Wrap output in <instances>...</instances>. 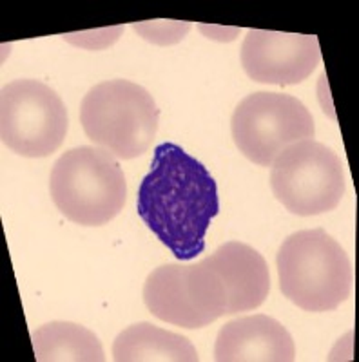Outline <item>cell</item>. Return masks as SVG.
Instances as JSON below:
<instances>
[{"label":"cell","instance_id":"6da1fadb","mask_svg":"<svg viewBox=\"0 0 359 362\" xmlns=\"http://www.w3.org/2000/svg\"><path fill=\"white\" fill-rule=\"evenodd\" d=\"M137 210L178 261H190L205 250L207 230L220 212L218 187L180 145L160 144L140 183Z\"/></svg>","mask_w":359,"mask_h":362},{"label":"cell","instance_id":"7a4b0ae2","mask_svg":"<svg viewBox=\"0 0 359 362\" xmlns=\"http://www.w3.org/2000/svg\"><path fill=\"white\" fill-rule=\"evenodd\" d=\"M281 293L305 312H331L348 299L352 264L323 228L289 235L276 257Z\"/></svg>","mask_w":359,"mask_h":362},{"label":"cell","instance_id":"3957f363","mask_svg":"<svg viewBox=\"0 0 359 362\" xmlns=\"http://www.w3.org/2000/svg\"><path fill=\"white\" fill-rule=\"evenodd\" d=\"M190 305L209 322L223 315L260 308L270 292L263 255L239 241H229L186 274Z\"/></svg>","mask_w":359,"mask_h":362},{"label":"cell","instance_id":"277c9868","mask_svg":"<svg viewBox=\"0 0 359 362\" xmlns=\"http://www.w3.org/2000/svg\"><path fill=\"white\" fill-rule=\"evenodd\" d=\"M50 192L64 218L82 226H102L122 212L127 185L111 153L82 145L55 161Z\"/></svg>","mask_w":359,"mask_h":362},{"label":"cell","instance_id":"5b68a950","mask_svg":"<svg viewBox=\"0 0 359 362\" xmlns=\"http://www.w3.org/2000/svg\"><path fill=\"white\" fill-rule=\"evenodd\" d=\"M80 124L96 147L116 160L147 153L160 124L153 95L129 80H109L93 87L82 100Z\"/></svg>","mask_w":359,"mask_h":362},{"label":"cell","instance_id":"8992f818","mask_svg":"<svg viewBox=\"0 0 359 362\" xmlns=\"http://www.w3.org/2000/svg\"><path fill=\"white\" fill-rule=\"evenodd\" d=\"M270 187L290 214L307 218L331 212L345 196L341 160L325 144L296 141L270 165Z\"/></svg>","mask_w":359,"mask_h":362},{"label":"cell","instance_id":"52a82bcc","mask_svg":"<svg viewBox=\"0 0 359 362\" xmlns=\"http://www.w3.org/2000/svg\"><path fill=\"white\" fill-rule=\"evenodd\" d=\"M67 109L57 90L38 80H15L0 93V138L24 158L57 153L67 134Z\"/></svg>","mask_w":359,"mask_h":362},{"label":"cell","instance_id":"ba28073f","mask_svg":"<svg viewBox=\"0 0 359 362\" xmlns=\"http://www.w3.org/2000/svg\"><path fill=\"white\" fill-rule=\"evenodd\" d=\"M231 132L247 160L270 167L289 145L312 140L316 125L309 109L297 98L280 93H252L232 112Z\"/></svg>","mask_w":359,"mask_h":362},{"label":"cell","instance_id":"9c48e42d","mask_svg":"<svg viewBox=\"0 0 359 362\" xmlns=\"http://www.w3.org/2000/svg\"><path fill=\"white\" fill-rule=\"evenodd\" d=\"M241 66L247 76L267 86H296L321 62L314 35L251 29L241 45Z\"/></svg>","mask_w":359,"mask_h":362},{"label":"cell","instance_id":"30bf717a","mask_svg":"<svg viewBox=\"0 0 359 362\" xmlns=\"http://www.w3.org/2000/svg\"><path fill=\"white\" fill-rule=\"evenodd\" d=\"M215 358L218 362H290L296 358V346L285 326L273 317H238L220 329Z\"/></svg>","mask_w":359,"mask_h":362},{"label":"cell","instance_id":"8fae6325","mask_svg":"<svg viewBox=\"0 0 359 362\" xmlns=\"http://www.w3.org/2000/svg\"><path fill=\"white\" fill-rule=\"evenodd\" d=\"M189 264L169 263L151 272L144 284V303L156 319L186 329L211 325L200 315L186 292V274Z\"/></svg>","mask_w":359,"mask_h":362},{"label":"cell","instance_id":"7c38bea8","mask_svg":"<svg viewBox=\"0 0 359 362\" xmlns=\"http://www.w3.org/2000/svg\"><path fill=\"white\" fill-rule=\"evenodd\" d=\"M113 358L116 362H196L198 351L183 335L138 322L115 339Z\"/></svg>","mask_w":359,"mask_h":362},{"label":"cell","instance_id":"4fadbf2b","mask_svg":"<svg viewBox=\"0 0 359 362\" xmlns=\"http://www.w3.org/2000/svg\"><path fill=\"white\" fill-rule=\"evenodd\" d=\"M38 362H103L106 354L91 329L66 321L44 325L33 334Z\"/></svg>","mask_w":359,"mask_h":362},{"label":"cell","instance_id":"5bb4252c","mask_svg":"<svg viewBox=\"0 0 359 362\" xmlns=\"http://www.w3.org/2000/svg\"><path fill=\"white\" fill-rule=\"evenodd\" d=\"M132 29L140 35L144 40L156 45H173L182 42L189 33L190 22L178 21H151L132 24Z\"/></svg>","mask_w":359,"mask_h":362},{"label":"cell","instance_id":"9a60e30c","mask_svg":"<svg viewBox=\"0 0 359 362\" xmlns=\"http://www.w3.org/2000/svg\"><path fill=\"white\" fill-rule=\"evenodd\" d=\"M124 33L122 25L106 29H95V31H80V33H66L62 38L73 45H79L84 49H103L118 40L120 35Z\"/></svg>","mask_w":359,"mask_h":362},{"label":"cell","instance_id":"2e32d148","mask_svg":"<svg viewBox=\"0 0 359 362\" xmlns=\"http://www.w3.org/2000/svg\"><path fill=\"white\" fill-rule=\"evenodd\" d=\"M200 31L205 33L207 38H212V40H220V42H229L234 40L239 33H241V29L239 28H218V25H198Z\"/></svg>","mask_w":359,"mask_h":362}]
</instances>
